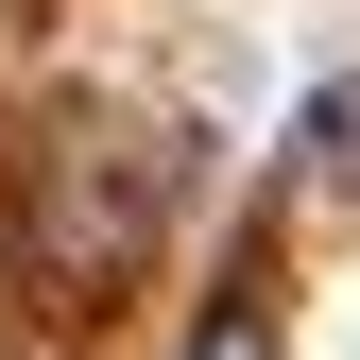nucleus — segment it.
<instances>
[{
    "instance_id": "nucleus-1",
    "label": "nucleus",
    "mask_w": 360,
    "mask_h": 360,
    "mask_svg": "<svg viewBox=\"0 0 360 360\" xmlns=\"http://www.w3.org/2000/svg\"><path fill=\"white\" fill-rule=\"evenodd\" d=\"M155 223H172V155H120V138H69L52 172H34V275L52 292H120L155 257Z\"/></svg>"
},
{
    "instance_id": "nucleus-2",
    "label": "nucleus",
    "mask_w": 360,
    "mask_h": 360,
    "mask_svg": "<svg viewBox=\"0 0 360 360\" xmlns=\"http://www.w3.org/2000/svg\"><path fill=\"white\" fill-rule=\"evenodd\" d=\"M292 155H309V189H326V206H360V86H326V103L292 120Z\"/></svg>"
},
{
    "instance_id": "nucleus-3",
    "label": "nucleus",
    "mask_w": 360,
    "mask_h": 360,
    "mask_svg": "<svg viewBox=\"0 0 360 360\" xmlns=\"http://www.w3.org/2000/svg\"><path fill=\"white\" fill-rule=\"evenodd\" d=\"M189 360H275V309H257V292H223L206 326H189Z\"/></svg>"
}]
</instances>
